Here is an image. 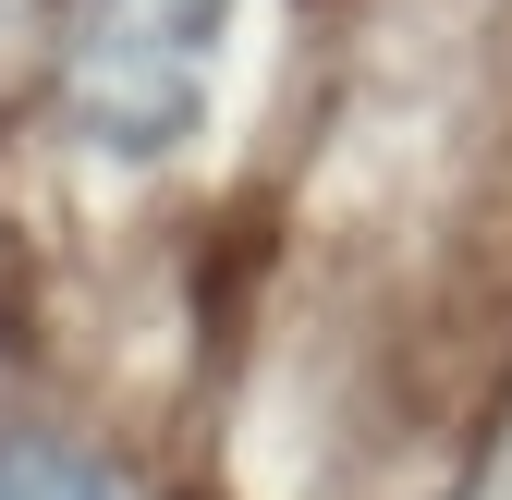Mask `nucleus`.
I'll return each instance as SVG.
<instances>
[{"instance_id": "1", "label": "nucleus", "mask_w": 512, "mask_h": 500, "mask_svg": "<svg viewBox=\"0 0 512 500\" xmlns=\"http://www.w3.org/2000/svg\"><path fill=\"white\" fill-rule=\"evenodd\" d=\"M220 0H86L74 25V122L122 159H159L208 98Z\"/></svg>"}, {"instance_id": "2", "label": "nucleus", "mask_w": 512, "mask_h": 500, "mask_svg": "<svg viewBox=\"0 0 512 500\" xmlns=\"http://www.w3.org/2000/svg\"><path fill=\"white\" fill-rule=\"evenodd\" d=\"M0 500H135L86 440H49V427H0Z\"/></svg>"}, {"instance_id": "3", "label": "nucleus", "mask_w": 512, "mask_h": 500, "mask_svg": "<svg viewBox=\"0 0 512 500\" xmlns=\"http://www.w3.org/2000/svg\"><path fill=\"white\" fill-rule=\"evenodd\" d=\"M0 13H13V0H0Z\"/></svg>"}]
</instances>
